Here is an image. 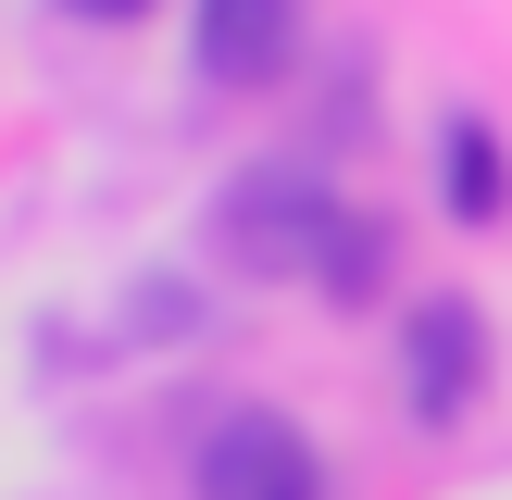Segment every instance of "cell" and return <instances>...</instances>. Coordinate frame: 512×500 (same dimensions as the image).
I'll use <instances>...</instances> for the list:
<instances>
[{
  "mask_svg": "<svg viewBox=\"0 0 512 500\" xmlns=\"http://www.w3.org/2000/svg\"><path fill=\"white\" fill-rule=\"evenodd\" d=\"M400 388H413L425 425H463L475 400H488V313H475L463 288L413 300V325H400Z\"/></svg>",
  "mask_w": 512,
  "mask_h": 500,
  "instance_id": "cell-3",
  "label": "cell"
},
{
  "mask_svg": "<svg viewBox=\"0 0 512 500\" xmlns=\"http://www.w3.org/2000/svg\"><path fill=\"white\" fill-rule=\"evenodd\" d=\"M188 500H325V450L300 438L275 400H238V413L200 425V450H188Z\"/></svg>",
  "mask_w": 512,
  "mask_h": 500,
  "instance_id": "cell-1",
  "label": "cell"
},
{
  "mask_svg": "<svg viewBox=\"0 0 512 500\" xmlns=\"http://www.w3.org/2000/svg\"><path fill=\"white\" fill-rule=\"evenodd\" d=\"M300 50V0H188V63L213 88H263Z\"/></svg>",
  "mask_w": 512,
  "mask_h": 500,
  "instance_id": "cell-4",
  "label": "cell"
},
{
  "mask_svg": "<svg viewBox=\"0 0 512 500\" xmlns=\"http://www.w3.org/2000/svg\"><path fill=\"white\" fill-rule=\"evenodd\" d=\"M63 13H88V25H138L150 0H63Z\"/></svg>",
  "mask_w": 512,
  "mask_h": 500,
  "instance_id": "cell-7",
  "label": "cell"
},
{
  "mask_svg": "<svg viewBox=\"0 0 512 500\" xmlns=\"http://www.w3.org/2000/svg\"><path fill=\"white\" fill-rule=\"evenodd\" d=\"M388 263H400V238H388V213H363V200H350V213H338V238H325V263H313V288H325V300H350V313H363V300L388 288Z\"/></svg>",
  "mask_w": 512,
  "mask_h": 500,
  "instance_id": "cell-6",
  "label": "cell"
},
{
  "mask_svg": "<svg viewBox=\"0 0 512 500\" xmlns=\"http://www.w3.org/2000/svg\"><path fill=\"white\" fill-rule=\"evenodd\" d=\"M438 163H450V213H463V225H500V213H512V150H500V125L450 113Z\"/></svg>",
  "mask_w": 512,
  "mask_h": 500,
  "instance_id": "cell-5",
  "label": "cell"
},
{
  "mask_svg": "<svg viewBox=\"0 0 512 500\" xmlns=\"http://www.w3.org/2000/svg\"><path fill=\"white\" fill-rule=\"evenodd\" d=\"M350 200L325 188V175H250L238 200H225V250H238L250 275H313L325 238H338Z\"/></svg>",
  "mask_w": 512,
  "mask_h": 500,
  "instance_id": "cell-2",
  "label": "cell"
}]
</instances>
